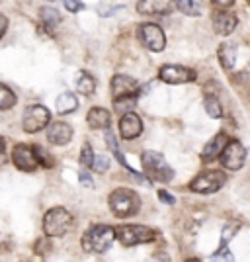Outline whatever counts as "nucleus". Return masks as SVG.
Instances as JSON below:
<instances>
[{
	"instance_id": "37",
	"label": "nucleus",
	"mask_w": 250,
	"mask_h": 262,
	"mask_svg": "<svg viewBox=\"0 0 250 262\" xmlns=\"http://www.w3.org/2000/svg\"><path fill=\"white\" fill-rule=\"evenodd\" d=\"M211 4H213L215 8H231V6L235 4V2H231V0H227V2H217V0H213Z\"/></svg>"
},
{
	"instance_id": "30",
	"label": "nucleus",
	"mask_w": 250,
	"mask_h": 262,
	"mask_svg": "<svg viewBox=\"0 0 250 262\" xmlns=\"http://www.w3.org/2000/svg\"><path fill=\"white\" fill-rule=\"evenodd\" d=\"M92 163H94V153H92L90 145L84 143L82 153H80V164H82V166H92Z\"/></svg>"
},
{
	"instance_id": "18",
	"label": "nucleus",
	"mask_w": 250,
	"mask_h": 262,
	"mask_svg": "<svg viewBox=\"0 0 250 262\" xmlns=\"http://www.w3.org/2000/svg\"><path fill=\"white\" fill-rule=\"evenodd\" d=\"M88 125L92 129H108L109 123H111V116H109L108 110L104 108H92L88 112Z\"/></svg>"
},
{
	"instance_id": "14",
	"label": "nucleus",
	"mask_w": 250,
	"mask_h": 262,
	"mask_svg": "<svg viewBox=\"0 0 250 262\" xmlns=\"http://www.w3.org/2000/svg\"><path fill=\"white\" fill-rule=\"evenodd\" d=\"M237 16H235V12L231 10H219V12H213V30L215 33L219 35H229V33L235 32V28H237Z\"/></svg>"
},
{
	"instance_id": "33",
	"label": "nucleus",
	"mask_w": 250,
	"mask_h": 262,
	"mask_svg": "<svg viewBox=\"0 0 250 262\" xmlns=\"http://www.w3.org/2000/svg\"><path fill=\"white\" fill-rule=\"evenodd\" d=\"M158 196H161V200H163L164 204H168V206H174L176 204V198L172 196V194H168L166 190H158Z\"/></svg>"
},
{
	"instance_id": "21",
	"label": "nucleus",
	"mask_w": 250,
	"mask_h": 262,
	"mask_svg": "<svg viewBox=\"0 0 250 262\" xmlns=\"http://www.w3.org/2000/svg\"><path fill=\"white\" fill-rule=\"evenodd\" d=\"M76 88H78V92L80 94H84V96H90L94 90H96V80L92 75H88V73H80L78 77H76Z\"/></svg>"
},
{
	"instance_id": "5",
	"label": "nucleus",
	"mask_w": 250,
	"mask_h": 262,
	"mask_svg": "<svg viewBox=\"0 0 250 262\" xmlns=\"http://www.w3.org/2000/svg\"><path fill=\"white\" fill-rule=\"evenodd\" d=\"M116 237L120 239L121 245L125 247H135L141 243H151L156 239V233L151 227L145 225H121L116 229Z\"/></svg>"
},
{
	"instance_id": "38",
	"label": "nucleus",
	"mask_w": 250,
	"mask_h": 262,
	"mask_svg": "<svg viewBox=\"0 0 250 262\" xmlns=\"http://www.w3.org/2000/svg\"><path fill=\"white\" fill-rule=\"evenodd\" d=\"M4 147H6V141H4V137L0 135V157H2V153H4Z\"/></svg>"
},
{
	"instance_id": "3",
	"label": "nucleus",
	"mask_w": 250,
	"mask_h": 262,
	"mask_svg": "<svg viewBox=\"0 0 250 262\" xmlns=\"http://www.w3.org/2000/svg\"><path fill=\"white\" fill-rule=\"evenodd\" d=\"M141 163L145 172H147V176L151 180L170 182L174 178V170L168 166V163H166V159H164L163 155L156 153V151H145L141 155Z\"/></svg>"
},
{
	"instance_id": "19",
	"label": "nucleus",
	"mask_w": 250,
	"mask_h": 262,
	"mask_svg": "<svg viewBox=\"0 0 250 262\" xmlns=\"http://www.w3.org/2000/svg\"><path fill=\"white\" fill-rule=\"evenodd\" d=\"M219 63L223 65L225 71H233L235 63H237V45L225 41V43L219 47Z\"/></svg>"
},
{
	"instance_id": "17",
	"label": "nucleus",
	"mask_w": 250,
	"mask_h": 262,
	"mask_svg": "<svg viewBox=\"0 0 250 262\" xmlns=\"http://www.w3.org/2000/svg\"><path fill=\"white\" fill-rule=\"evenodd\" d=\"M137 10L141 14H168V12H172V2H168V0H141V2H137Z\"/></svg>"
},
{
	"instance_id": "28",
	"label": "nucleus",
	"mask_w": 250,
	"mask_h": 262,
	"mask_svg": "<svg viewBox=\"0 0 250 262\" xmlns=\"http://www.w3.org/2000/svg\"><path fill=\"white\" fill-rule=\"evenodd\" d=\"M211 260H213V262H235V256H233V252L229 251L227 245H223V243H221L219 251H217V252H213Z\"/></svg>"
},
{
	"instance_id": "15",
	"label": "nucleus",
	"mask_w": 250,
	"mask_h": 262,
	"mask_svg": "<svg viewBox=\"0 0 250 262\" xmlns=\"http://www.w3.org/2000/svg\"><path fill=\"white\" fill-rule=\"evenodd\" d=\"M120 131L121 135H123V139H135V137H139L143 131L141 118L137 114H125V116H121Z\"/></svg>"
},
{
	"instance_id": "24",
	"label": "nucleus",
	"mask_w": 250,
	"mask_h": 262,
	"mask_svg": "<svg viewBox=\"0 0 250 262\" xmlns=\"http://www.w3.org/2000/svg\"><path fill=\"white\" fill-rule=\"evenodd\" d=\"M176 6L180 8V12H184L186 16H199L201 14V2H196V0H178Z\"/></svg>"
},
{
	"instance_id": "11",
	"label": "nucleus",
	"mask_w": 250,
	"mask_h": 262,
	"mask_svg": "<svg viewBox=\"0 0 250 262\" xmlns=\"http://www.w3.org/2000/svg\"><path fill=\"white\" fill-rule=\"evenodd\" d=\"M12 163L16 164L20 170H26V172H32L35 170L39 163H37V157H35V149L30 147V145H16L14 151H12Z\"/></svg>"
},
{
	"instance_id": "34",
	"label": "nucleus",
	"mask_w": 250,
	"mask_h": 262,
	"mask_svg": "<svg viewBox=\"0 0 250 262\" xmlns=\"http://www.w3.org/2000/svg\"><path fill=\"white\" fill-rule=\"evenodd\" d=\"M65 8H66V10H71V12H78V10H82V8H84V4H82V2H73V0H66Z\"/></svg>"
},
{
	"instance_id": "27",
	"label": "nucleus",
	"mask_w": 250,
	"mask_h": 262,
	"mask_svg": "<svg viewBox=\"0 0 250 262\" xmlns=\"http://www.w3.org/2000/svg\"><path fill=\"white\" fill-rule=\"evenodd\" d=\"M35 149V157H37V163H39V166H45V168H53V157L45 151L43 147H39V145H35L33 147Z\"/></svg>"
},
{
	"instance_id": "26",
	"label": "nucleus",
	"mask_w": 250,
	"mask_h": 262,
	"mask_svg": "<svg viewBox=\"0 0 250 262\" xmlns=\"http://www.w3.org/2000/svg\"><path fill=\"white\" fill-rule=\"evenodd\" d=\"M203 106H206V112L211 118H221L223 108H221V104H219V100L215 96H206L203 98Z\"/></svg>"
},
{
	"instance_id": "2",
	"label": "nucleus",
	"mask_w": 250,
	"mask_h": 262,
	"mask_svg": "<svg viewBox=\"0 0 250 262\" xmlns=\"http://www.w3.org/2000/svg\"><path fill=\"white\" fill-rule=\"evenodd\" d=\"M116 239V229L109 225H94L82 235V249L86 252H106Z\"/></svg>"
},
{
	"instance_id": "25",
	"label": "nucleus",
	"mask_w": 250,
	"mask_h": 262,
	"mask_svg": "<svg viewBox=\"0 0 250 262\" xmlns=\"http://www.w3.org/2000/svg\"><path fill=\"white\" fill-rule=\"evenodd\" d=\"M16 104V94L6 84H0V110H10Z\"/></svg>"
},
{
	"instance_id": "1",
	"label": "nucleus",
	"mask_w": 250,
	"mask_h": 262,
	"mask_svg": "<svg viewBox=\"0 0 250 262\" xmlns=\"http://www.w3.org/2000/svg\"><path fill=\"white\" fill-rule=\"evenodd\" d=\"M109 208L118 217H127V215H135L139 211L141 200L129 188H116L109 194Z\"/></svg>"
},
{
	"instance_id": "20",
	"label": "nucleus",
	"mask_w": 250,
	"mask_h": 262,
	"mask_svg": "<svg viewBox=\"0 0 250 262\" xmlns=\"http://www.w3.org/2000/svg\"><path fill=\"white\" fill-rule=\"evenodd\" d=\"M78 108V100H76L75 94L71 92H63L59 98H57V112L59 114H71Z\"/></svg>"
},
{
	"instance_id": "12",
	"label": "nucleus",
	"mask_w": 250,
	"mask_h": 262,
	"mask_svg": "<svg viewBox=\"0 0 250 262\" xmlns=\"http://www.w3.org/2000/svg\"><path fill=\"white\" fill-rule=\"evenodd\" d=\"M244 159H246V151H244L242 143L231 141L221 155V164L229 170H240L244 164Z\"/></svg>"
},
{
	"instance_id": "10",
	"label": "nucleus",
	"mask_w": 250,
	"mask_h": 262,
	"mask_svg": "<svg viewBox=\"0 0 250 262\" xmlns=\"http://www.w3.org/2000/svg\"><path fill=\"white\" fill-rule=\"evenodd\" d=\"M139 94V84L135 78L127 77V75H116L111 78V98L113 102L129 96H137Z\"/></svg>"
},
{
	"instance_id": "23",
	"label": "nucleus",
	"mask_w": 250,
	"mask_h": 262,
	"mask_svg": "<svg viewBox=\"0 0 250 262\" xmlns=\"http://www.w3.org/2000/svg\"><path fill=\"white\" fill-rule=\"evenodd\" d=\"M41 22L47 30H55L59 24H61V14L55 10V8H43L41 10Z\"/></svg>"
},
{
	"instance_id": "29",
	"label": "nucleus",
	"mask_w": 250,
	"mask_h": 262,
	"mask_svg": "<svg viewBox=\"0 0 250 262\" xmlns=\"http://www.w3.org/2000/svg\"><path fill=\"white\" fill-rule=\"evenodd\" d=\"M135 104H137V96H129V98L118 100V102H116V110L120 112L121 116H125V114H127V110H131Z\"/></svg>"
},
{
	"instance_id": "32",
	"label": "nucleus",
	"mask_w": 250,
	"mask_h": 262,
	"mask_svg": "<svg viewBox=\"0 0 250 262\" xmlns=\"http://www.w3.org/2000/svg\"><path fill=\"white\" fill-rule=\"evenodd\" d=\"M237 231H239V223H235V225H227L225 231H223V245H227V241L231 239Z\"/></svg>"
},
{
	"instance_id": "22",
	"label": "nucleus",
	"mask_w": 250,
	"mask_h": 262,
	"mask_svg": "<svg viewBox=\"0 0 250 262\" xmlns=\"http://www.w3.org/2000/svg\"><path fill=\"white\" fill-rule=\"evenodd\" d=\"M106 143H108L109 151H111V153L116 155V159H118V161H120V163L123 164V166H125L127 170H129L131 174H135V172H133V168L129 166V163L125 161V157L121 155L120 147H118V143H116V137H113V133H111V131H108V133H106ZM135 176H139V178H141V174H135Z\"/></svg>"
},
{
	"instance_id": "39",
	"label": "nucleus",
	"mask_w": 250,
	"mask_h": 262,
	"mask_svg": "<svg viewBox=\"0 0 250 262\" xmlns=\"http://www.w3.org/2000/svg\"><path fill=\"white\" fill-rule=\"evenodd\" d=\"M188 262H199V260H196V258H192V260H188Z\"/></svg>"
},
{
	"instance_id": "31",
	"label": "nucleus",
	"mask_w": 250,
	"mask_h": 262,
	"mask_svg": "<svg viewBox=\"0 0 250 262\" xmlns=\"http://www.w3.org/2000/svg\"><path fill=\"white\" fill-rule=\"evenodd\" d=\"M109 166V161L106 157H94V163H92V168L96 170V172H106Z\"/></svg>"
},
{
	"instance_id": "8",
	"label": "nucleus",
	"mask_w": 250,
	"mask_h": 262,
	"mask_svg": "<svg viewBox=\"0 0 250 262\" xmlns=\"http://www.w3.org/2000/svg\"><path fill=\"white\" fill-rule=\"evenodd\" d=\"M137 37L149 51H163L164 45H166V37H164V32L156 26V24H141L137 28Z\"/></svg>"
},
{
	"instance_id": "9",
	"label": "nucleus",
	"mask_w": 250,
	"mask_h": 262,
	"mask_svg": "<svg viewBox=\"0 0 250 262\" xmlns=\"http://www.w3.org/2000/svg\"><path fill=\"white\" fill-rule=\"evenodd\" d=\"M196 71L188 69V67L180 65H164L158 71V78L168 82V84H184V82H192L196 80Z\"/></svg>"
},
{
	"instance_id": "7",
	"label": "nucleus",
	"mask_w": 250,
	"mask_h": 262,
	"mask_svg": "<svg viewBox=\"0 0 250 262\" xmlns=\"http://www.w3.org/2000/svg\"><path fill=\"white\" fill-rule=\"evenodd\" d=\"M51 120V114H49V110L45 108V106H39V104H35V106H30V108H26L22 116V127L24 131H28V133H37V131H41L49 123Z\"/></svg>"
},
{
	"instance_id": "13",
	"label": "nucleus",
	"mask_w": 250,
	"mask_h": 262,
	"mask_svg": "<svg viewBox=\"0 0 250 262\" xmlns=\"http://www.w3.org/2000/svg\"><path fill=\"white\" fill-rule=\"evenodd\" d=\"M229 143H231V139H229L227 133H225V131H219L217 135H215V137H213V139L203 147V151H201V159H203L206 163L215 161L217 157L223 155V151H225V147H227Z\"/></svg>"
},
{
	"instance_id": "35",
	"label": "nucleus",
	"mask_w": 250,
	"mask_h": 262,
	"mask_svg": "<svg viewBox=\"0 0 250 262\" xmlns=\"http://www.w3.org/2000/svg\"><path fill=\"white\" fill-rule=\"evenodd\" d=\"M78 178H80V182H82L84 186H88V188L92 186V178H90V174L84 172V170H80V172H78Z\"/></svg>"
},
{
	"instance_id": "16",
	"label": "nucleus",
	"mask_w": 250,
	"mask_h": 262,
	"mask_svg": "<svg viewBox=\"0 0 250 262\" xmlns=\"http://www.w3.org/2000/svg\"><path fill=\"white\" fill-rule=\"evenodd\" d=\"M47 139L53 145H66L73 139V127L65 121H57L47 131Z\"/></svg>"
},
{
	"instance_id": "4",
	"label": "nucleus",
	"mask_w": 250,
	"mask_h": 262,
	"mask_svg": "<svg viewBox=\"0 0 250 262\" xmlns=\"http://www.w3.org/2000/svg\"><path fill=\"white\" fill-rule=\"evenodd\" d=\"M73 225V215L65 208H51L43 217V231L47 237H63Z\"/></svg>"
},
{
	"instance_id": "6",
	"label": "nucleus",
	"mask_w": 250,
	"mask_h": 262,
	"mask_svg": "<svg viewBox=\"0 0 250 262\" xmlns=\"http://www.w3.org/2000/svg\"><path fill=\"white\" fill-rule=\"evenodd\" d=\"M227 176L221 170H207L203 174L196 176L192 182H190V190H194L197 194H213L217 192L221 186L225 184Z\"/></svg>"
},
{
	"instance_id": "36",
	"label": "nucleus",
	"mask_w": 250,
	"mask_h": 262,
	"mask_svg": "<svg viewBox=\"0 0 250 262\" xmlns=\"http://www.w3.org/2000/svg\"><path fill=\"white\" fill-rule=\"evenodd\" d=\"M6 30H8V18L0 14V37L6 33Z\"/></svg>"
}]
</instances>
